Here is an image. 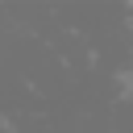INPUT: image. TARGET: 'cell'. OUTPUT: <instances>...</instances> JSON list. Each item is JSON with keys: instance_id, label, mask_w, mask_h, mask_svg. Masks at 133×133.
<instances>
[{"instance_id": "cell-1", "label": "cell", "mask_w": 133, "mask_h": 133, "mask_svg": "<svg viewBox=\"0 0 133 133\" xmlns=\"http://www.w3.org/2000/svg\"><path fill=\"white\" fill-rule=\"evenodd\" d=\"M121 87H125V91L133 96V75H129V71H121Z\"/></svg>"}]
</instances>
